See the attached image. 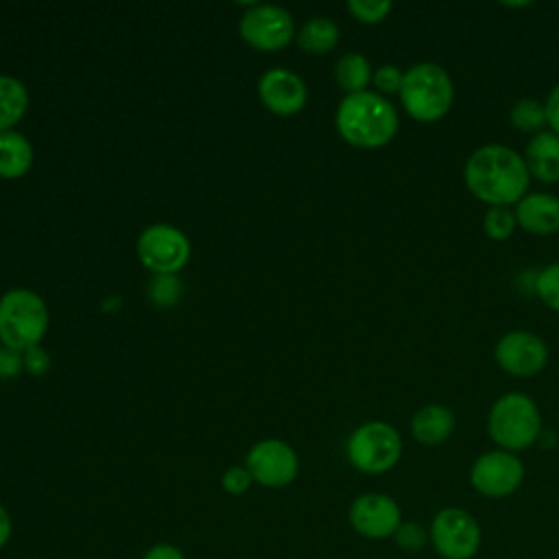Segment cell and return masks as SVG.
Listing matches in <instances>:
<instances>
[{"mask_svg":"<svg viewBox=\"0 0 559 559\" xmlns=\"http://www.w3.org/2000/svg\"><path fill=\"white\" fill-rule=\"evenodd\" d=\"M28 109L26 85L9 74H0V133L13 131Z\"/></svg>","mask_w":559,"mask_h":559,"instance_id":"d6986e66","label":"cell"},{"mask_svg":"<svg viewBox=\"0 0 559 559\" xmlns=\"http://www.w3.org/2000/svg\"><path fill=\"white\" fill-rule=\"evenodd\" d=\"M352 528L367 539L391 537L402 524L400 507L384 493H362L349 507Z\"/></svg>","mask_w":559,"mask_h":559,"instance_id":"4fadbf2b","label":"cell"},{"mask_svg":"<svg viewBox=\"0 0 559 559\" xmlns=\"http://www.w3.org/2000/svg\"><path fill=\"white\" fill-rule=\"evenodd\" d=\"M402 79H404V72L393 66V63H382L380 68L373 70V85L378 87V94H400V87H402Z\"/></svg>","mask_w":559,"mask_h":559,"instance_id":"83f0119b","label":"cell"},{"mask_svg":"<svg viewBox=\"0 0 559 559\" xmlns=\"http://www.w3.org/2000/svg\"><path fill=\"white\" fill-rule=\"evenodd\" d=\"M515 221L528 234L550 236L559 231V197L548 192H531L515 203Z\"/></svg>","mask_w":559,"mask_h":559,"instance_id":"9a60e30c","label":"cell"},{"mask_svg":"<svg viewBox=\"0 0 559 559\" xmlns=\"http://www.w3.org/2000/svg\"><path fill=\"white\" fill-rule=\"evenodd\" d=\"M260 103L277 116H295L306 107L308 87L299 74L288 68H271L258 81Z\"/></svg>","mask_w":559,"mask_h":559,"instance_id":"5bb4252c","label":"cell"},{"mask_svg":"<svg viewBox=\"0 0 559 559\" xmlns=\"http://www.w3.org/2000/svg\"><path fill=\"white\" fill-rule=\"evenodd\" d=\"M393 537H395V544L408 552H415L426 544V531L415 522H402L393 533Z\"/></svg>","mask_w":559,"mask_h":559,"instance_id":"f1b7e54d","label":"cell"},{"mask_svg":"<svg viewBox=\"0 0 559 559\" xmlns=\"http://www.w3.org/2000/svg\"><path fill=\"white\" fill-rule=\"evenodd\" d=\"M24 369L33 376H44L50 369V356L41 345H35L22 354Z\"/></svg>","mask_w":559,"mask_h":559,"instance_id":"f546056e","label":"cell"},{"mask_svg":"<svg viewBox=\"0 0 559 559\" xmlns=\"http://www.w3.org/2000/svg\"><path fill=\"white\" fill-rule=\"evenodd\" d=\"M430 539L445 559H472L480 546V526L465 509L445 507L432 520Z\"/></svg>","mask_w":559,"mask_h":559,"instance_id":"9c48e42d","label":"cell"},{"mask_svg":"<svg viewBox=\"0 0 559 559\" xmlns=\"http://www.w3.org/2000/svg\"><path fill=\"white\" fill-rule=\"evenodd\" d=\"M48 330V308L28 288H11L0 297V345L24 354L41 343Z\"/></svg>","mask_w":559,"mask_h":559,"instance_id":"277c9868","label":"cell"},{"mask_svg":"<svg viewBox=\"0 0 559 559\" xmlns=\"http://www.w3.org/2000/svg\"><path fill=\"white\" fill-rule=\"evenodd\" d=\"M537 297L555 312H559V262H550L535 280Z\"/></svg>","mask_w":559,"mask_h":559,"instance_id":"d4e9b609","label":"cell"},{"mask_svg":"<svg viewBox=\"0 0 559 559\" xmlns=\"http://www.w3.org/2000/svg\"><path fill=\"white\" fill-rule=\"evenodd\" d=\"M469 480L478 493L487 498H504L522 485L524 465L513 452L489 450L474 461Z\"/></svg>","mask_w":559,"mask_h":559,"instance_id":"8fae6325","label":"cell"},{"mask_svg":"<svg viewBox=\"0 0 559 559\" xmlns=\"http://www.w3.org/2000/svg\"><path fill=\"white\" fill-rule=\"evenodd\" d=\"M13 535V520H11V513L0 504V550L9 544Z\"/></svg>","mask_w":559,"mask_h":559,"instance_id":"836d02e7","label":"cell"},{"mask_svg":"<svg viewBox=\"0 0 559 559\" xmlns=\"http://www.w3.org/2000/svg\"><path fill=\"white\" fill-rule=\"evenodd\" d=\"M509 120L518 131L539 133L546 124V107L537 98H520L509 111Z\"/></svg>","mask_w":559,"mask_h":559,"instance_id":"7402d4cb","label":"cell"},{"mask_svg":"<svg viewBox=\"0 0 559 559\" xmlns=\"http://www.w3.org/2000/svg\"><path fill=\"white\" fill-rule=\"evenodd\" d=\"M142 559H186L183 550L175 544H168V542H159V544H153L144 555Z\"/></svg>","mask_w":559,"mask_h":559,"instance_id":"1f68e13d","label":"cell"},{"mask_svg":"<svg viewBox=\"0 0 559 559\" xmlns=\"http://www.w3.org/2000/svg\"><path fill=\"white\" fill-rule=\"evenodd\" d=\"M546 107V124L550 127L552 133L559 135V83L550 90L548 98L544 100Z\"/></svg>","mask_w":559,"mask_h":559,"instance_id":"d6a6232c","label":"cell"},{"mask_svg":"<svg viewBox=\"0 0 559 559\" xmlns=\"http://www.w3.org/2000/svg\"><path fill=\"white\" fill-rule=\"evenodd\" d=\"M487 430L493 443L500 445V450H526L542 435L539 408L526 393H504L489 408Z\"/></svg>","mask_w":559,"mask_h":559,"instance_id":"5b68a950","label":"cell"},{"mask_svg":"<svg viewBox=\"0 0 559 559\" xmlns=\"http://www.w3.org/2000/svg\"><path fill=\"white\" fill-rule=\"evenodd\" d=\"M334 122L338 135L356 148H380L395 138L400 127L397 109L371 90L345 94Z\"/></svg>","mask_w":559,"mask_h":559,"instance_id":"7a4b0ae2","label":"cell"},{"mask_svg":"<svg viewBox=\"0 0 559 559\" xmlns=\"http://www.w3.org/2000/svg\"><path fill=\"white\" fill-rule=\"evenodd\" d=\"M493 358L504 373L515 378H531L546 367L548 347L533 332L511 330L496 343Z\"/></svg>","mask_w":559,"mask_h":559,"instance_id":"7c38bea8","label":"cell"},{"mask_svg":"<svg viewBox=\"0 0 559 559\" xmlns=\"http://www.w3.org/2000/svg\"><path fill=\"white\" fill-rule=\"evenodd\" d=\"M515 227H518V221H515L513 210H509V207L493 205L483 216V231L487 238H491L496 242L507 240L515 231Z\"/></svg>","mask_w":559,"mask_h":559,"instance_id":"603a6c76","label":"cell"},{"mask_svg":"<svg viewBox=\"0 0 559 559\" xmlns=\"http://www.w3.org/2000/svg\"><path fill=\"white\" fill-rule=\"evenodd\" d=\"M334 79L345 94L365 92L369 81L373 79L371 63L360 52H345L334 66Z\"/></svg>","mask_w":559,"mask_h":559,"instance_id":"44dd1931","label":"cell"},{"mask_svg":"<svg viewBox=\"0 0 559 559\" xmlns=\"http://www.w3.org/2000/svg\"><path fill=\"white\" fill-rule=\"evenodd\" d=\"M253 478L249 474V469L245 465H231L225 469L223 478H221V487L225 493L229 496H242L251 489Z\"/></svg>","mask_w":559,"mask_h":559,"instance_id":"4316f807","label":"cell"},{"mask_svg":"<svg viewBox=\"0 0 559 559\" xmlns=\"http://www.w3.org/2000/svg\"><path fill=\"white\" fill-rule=\"evenodd\" d=\"M33 166V146L20 131L0 133V179H20Z\"/></svg>","mask_w":559,"mask_h":559,"instance_id":"ac0fdd59","label":"cell"},{"mask_svg":"<svg viewBox=\"0 0 559 559\" xmlns=\"http://www.w3.org/2000/svg\"><path fill=\"white\" fill-rule=\"evenodd\" d=\"M240 37L255 50L275 52L295 37L293 15L277 4H251L238 24Z\"/></svg>","mask_w":559,"mask_h":559,"instance_id":"ba28073f","label":"cell"},{"mask_svg":"<svg viewBox=\"0 0 559 559\" xmlns=\"http://www.w3.org/2000/svg\"><path fill=\"white\" fill-rule=\"evenodd\" d=\"M347 11L360 24H378L391 13L389 0H349Z\"/></svg>","mask_w":559,"mask_h":559,"instance_id":"484cf974","label":"cell"},{"mask_svg":"<svg viewBox=\"0 0 559 559\" xmlns=\"http://www.w3.org/2000/svg\"><path fill=\"white\" fill-rule=\"evenodd\" d=\"M338 26L334 20L317 15L310 17L297 33V44L301 50L310 52V55H325L330 50L336 48L338 44Z\"/></svg>","mask_w":559,"mask_h":559,"instance_id":"ffe728a7","label":"cell"},{"mask_svg":"<svg viewBox=\"0 0 559 559\" xmlns=\"http://www.w3.org/2000/svg\"><path fill=\"white\" fill-rule=\"evenodd\" d=\"M456 426L454 413L441 404H426L411 417V435L424 445L443 443Z\"/></svg>","mask_w":559,"mask_h":559,"instance_id":"e0dca14e","label":"cell"},{"mask_svg":"<svg viewBox=\"0 0 559 559\" xmlns=\"http://www.w3.org/2000/svg\"><path fill=\"white\" fill-rule=\"evenodd\" d=\"M24 369V358L20 352L9 349L4 345H0V380H9L15 378L20 371Z\"/></svg>","mask_w":559,"mask_h":559,"instance_id":"4dcf8cb0","label":"cell"},{"mask_svg":"<svg viewBox=\"0 0 559 559\" xmlns=\"http://www.w3.org/2000/svg\"><path fill=\"white\" fill-rule=\"evenodd\" d=\"M400 100L413 120L437 122L454 103V83L439 63L421 61L404 72Z\"/></svg>","mask_w":559,"mask_h":559,"instance_id":"3957f363","label":"cell"},{"mask_svg":"<svg viewBox=\"0 0 559 559\" xmlns=\"http://www.w3.org/2000/svg\"><path fill=\"white\" fill-rule=\"evenodd\" d=\"M524 164L528 175L542 183L559 181V135L552 131L535 133L524 151Z\"/></svg>","mask_w":559,"mask_h":559,"instance_id":"2e32d148","label":"cell"},{"mask_svg":"<svg viewBox=\"0 0 559 559\" xmlns=\"http://www.w3.org/2000/svg\"><path fill=\"white\" fill-rule=\"evenodd\" d=\"M245 467L249 469L253 483L266 489H282L297 478L299 459L286 441L262 439L247 452Z\"/></svg>","mask_w":559,"mask_h":559,"instance_id":"30bf717a","label":"cell"},{"mask_svg":"<svg viewBox=\"0 0 559 559\" xmlns=\"http://www.w3.org/2000/svg\"><path fill=\"white\" fill-rule=\"evenodd\" d=\"M465 188L489 207H509L526 197L531 175L524 157L504 144L476 148L463 168Z\"/></svg>","mask_w":559,"mask_h":559,"instance_id":"6da1fadb","label":"cell"},{"mask_svg":"<svg viewBox=\"0 0 559 559\" xmlns=\"http://www.w3.org/2000/svg\"><path fill=\"white\" fill-rule=\"evenodd\" d=\"M402 456V437L386 421H367L347 439V459L362 474H384Z\"/></svg>","mask_w":559,"mask_h":559,"instance_id":"8992f818","label":"cell"},{"mask_svg":"<svg viewBox=\"0 0 559 559\" xmlns=\"http://www.w3.org/2000/svg\"><path fill=\"white\" fill-rule=\"evenodd\" d=\"M181 282L177 275H155L148 286V297L157 308H173L181 299Z\"/></svg>","mask_w":559,"mask_h":559,"instance_id":"cb8c5ba5","label":"cell"},{"mask_svg":"<svg viewBox=\"0 0 559 559\" xmlns=\"http://www.w3.org/2000/svg\"><path fill=\"white\" fill-rule=\"evenodd\" d=\"M135 249L140 262L155 275H177L190 260L188 236L168 223H155L142 229Z\"/></svg>","mask_w":559,"mask_h":559,"instance_id":"52a82bcc","label":"cell"}]
</instances>
